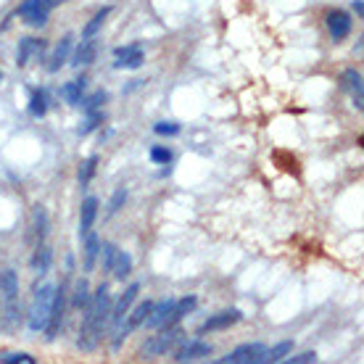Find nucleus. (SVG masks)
<instances>
[{"label":"nucleus","mask_w":364,"mask_h":364,"mask_svg":"<svg viewBox=\"0 0 364 364\" xmlns=\"http://www.w3.org/2000/svg\"><path fill=\"white\" fill-rule=\"evenodd\" d=\"M111 293H109V285L103 282L98 285V291L90 296V304L85 306V317H82V325H80V338H77V346L82 348V351H95L98 343L103 341V330L109 325V317H111Z\"/></svg>","instance_id":"1"},{"label":"nucleus","mask_w":364,"mask_h":364,"mask_svg":"<svg viewBox=\"0 0 364 364\" xmlns=\"http://www.w3.org/2000/svg\"><path fill=\"white\" fill-rule=\"evenodd\" d=\"M53 301H55V285H43L35 293L32 306H29V319H27L29 330H35V333L37 330H46L50 309H53Z\"/></svg>","instance_id":"2"},{"label":"nucleus","mask_w":364,"mask_h":364,"mask_svg":"<svg viewBox=\"0 0 364 364\" xmlns=\"http://www.w3.org/2000/svg\"><path fill=\"white\" fill-rule=\"evenodd\" d=\"M177 343H182V330L177 328V325H172V328H161V333H159V336H154L146 346H143V354L164 356L166 351H172Z\"/></svg>","instance_id":"3"},{"label":"nucleus","mask_w":364,"mask_h":364,"mask_svg":"<svg viewBox=\"0 0 364 364\" xmlns=\"http://www.w3.org/2000/svg\"><path fill=\"white\" fill-rule=\"evenodd\" d=\"M267 351L269 348L264 343H243L235 351H230L228 356H222L219 364H262L267 362Z\"/></svg>","instance_id":"4"},{"label":"nucleus","mask_w":364,"mask_h":364,"mask_svg":"<svg viewBox=\"0 0 364 364\" xmlns=\"http://www.w3.org/2000/svg\"><path fill=\"white\" fill-rule=\"evenodd\" d=\"M240 319H243V311L240 309H225V311H219V314H211V317L200 325L198 336L214 333V330H228V328H232V325H237Z\"/></svg>","instance_id":"5"},{"label":"nucleus","mask_w":364,"mask_h":364,"mask_svg":"<svg viewBox=\"0 0 364 364\" xmlns=\"http://www.w3.org/2000/svg\"><path fill=\"white\" fill-rule=\"evenodd\" d=\"M137 293H140V282H132L127 291L119 296L117 304H111V317H109V322L114 325V328H119V325H122V319L127 317V311H129V306L135 304Z\"/></svg>","instance_id":"6"},{"label":"nucleus","mask_w":364,"mask_h":364,"mask_svg":"<svg viewBox=\"0 0 364 364\" xmlns=\"http://www.w3.org/2000/svg\"><path fill=\"white\" fill-rule=\"evenodd\" d=\"M0 291H3V299L9 304L11 317H16V299H18V274L14 269H6L0 272Z\"/></svg>","instance_id":"7"},{"label":"nucleus","mask_w":364,"mask_h":364,"mask_svg":"<svg viewBox=\"0 0 364 364\" xmlns=\"http://www.w3.org/2000/svg\"><path fill=\"white\" fill-rule=\"evenodd\" d=\"M203 356H211V343H206V341H185L174 351L177 362H196V359H203Z\"/></svg>","instance_id":"8"},{"label":"nucleus","mask_w":364,"mask_h":364,"mask_svg":"<svg viewBox=\"0 0 364 364\" xmlns=\"http://www.w3.org/2000/svg\"><path fill=\"white\" fill-rule=\"evenodd\" d=\"M341 85H343V90L351 92V98H354V106L359 111L364 109V85H362V74L356 72V69H346V72L341 74Z\"/></svg>","instance_id":"9"},{"label":"nucleus","mask_w":364,"mask_h":364,"mask_svg":"<svg viewBox=\"0 0 364 364\" xmlns=\"http://www.w3.org/2000/svg\"><path fill=\"white\" fill-rule=\"evenodd\" d=\"M117 55V69H140L143 61H146V55L140 50V46H124V48H117L114 50Z\"/></svg>","instance_id":"10"},{"label":"nucleus","mask_w":364,"mask_h":364,"mask_svg":"<svg viewBox=\"0 0 364 364\" xmlns=\"http://www.w3.org/2000/svg\"><path fill=\"white\" fill-rule=\"evenodd\" d=\"M61 322H64V288H55V301H53V309H50V317H48L46 325V338L53 341L61 330Z\"/></svg>","instance_id":"11"},{"label":"nucleus","mask_w":364,"mask_h":364,"mask_svg":"<svg viewBox=\"0 0 364 364\" xmlns=\"http://www.w3.org/2000/svg\"><path fill=\"white\" fill-rule=\"evenodd\" d=\"M328 29H330V37L333 40H346L348 32H351V16H348L346 11H330L328 14Z\"/></svg>","instance_id":"12"},{"label":"nucleus","mask_w":364,"mask_h":364,"mask_svg":"<svg viewBox=\"0 0 364 364\" xmlns=\"http://www.w3.org/2000/svg\"><path fill=\"white\" fill-rule=\"evenodd\" d=\"M172 309H174V299H166V301H161V304H154V309H151V314L146 317V328H151V330H161V328H166L169 325V314H172Z\"/></svg>","instance_id":"13"},{"label":"nucleus","mask_w":364,"mask_h":364,"mask_svg":"<svg viewBox=\"0 0 364 364\" xmlns=\"http://www.w3.org/2000/svg\"><path fill=\"white\" fill-rule=\"evenodd\" d=\"M46 50V40H37V37H24L21 43H18V50H16V64L18 66H27L35 55H40Z\"/></svg>","instance_id":"14"},{"label":"nucleus","mask_w":364,"mask_h":364,"mask_svg":"<svg viewBox=\"0 0 364 364\" xmlns=\"http://www.w3.org/2000/svg\"><path fill=\"white\" fill-rule=\"evenodd\" d=\"M95 217H98V198L90 196V198H85L82 209H80V237L90 232L92 225H95Z\"/></svg>","instance_id":"15"},{"label":"nucleus","mask_w":364,"mask_h":364,"mask_svg":"<svg viewBox=\"0 0 364 364\" xmlns=\"http://www.w3.org/2000/svg\"><path fill=\"white\" fill-rule=\"evenodd\" d=\"M95 53H98V43H95V37H85L82 46L77 48V53H74L72 64L74 66L92 64V61H95Z\"/></svg>","instance_id":"16"},{"label":"nucleus","mask_w":364,"mask_h":364,"mask_svg":"<svg viewBox=\"0 0 364 364\" xmlns=\"http://www.w3.org/2000/svg\"><path fill=\"white\" fill-rule=\"evenodd\" d=\"M85 272H92V267H95V262H98V254H100V237L95 235V232H87L85 235Z\"/></svg>","instance_id":"17"},{"label":"nucleus","mask_w":364,"mask_h":364,"mask_svg":"<svg viewBox=\"0 0 364 364\" xmlns=\"http://www.w3.org/2000/svg\"><path fill=\"white\" fill-rule=\"evenodd\" d=\"M72 35H66L61 43H58V48L53 50V55H50V64H48V72H58L61 66L69 61V50H72Z\"/></svg>","instance_id":"18"},{"label":"nucleus","mask_w":364,"mask_h":364,"mask_svg":"<svg viewBox=\"0 0 364 364\" xmlns=\"http://www.w3.org/2000/svg\"><path fill=\"white\" fill-rule=\"evenodd\" d=\"M111 272H114L117 280L124 282V277H129V272H132V256H129L127 251H117L114 264H111Z\"/></svg>","instance_id":"19"},{"label":"nucleus","mask_w":364,"mask_h":364,"mask_svg":"<svg viewBox=\"0 0 364 364\" xmlns=\"http://www.w3.org/2000/svg\"><path fill=\"white\" fill-rule=\"evenodd\" d=\"M90 282L85 280V277H80V280L74 282V296H72V306L74 309H85L87 304H90Z\"/></svg>","instance_id":"20"},{"label":"nucleus","mask_w":364,"mask_h":364,"mask_svg":"<svg viewBox=\"0 0 364 364\" xmlns=\"http://www.w3.org/2000/svg\"><path fill=\"white\" fill-rule=\"evenodd\" d=\"M82 92H85V80H74V82H66L61 87V98L72 106H80L82 103Z\"/></svg>","instance_id":"21"},{"label":"nucleus","mask_w":364,"mask_h":364,"mask_svg":"<svg viewBox=\"0 0 364 364\" xmlns=\"http://www.w3.org/2000/svg\"><path fill=\"white\" fill-rule=\"evenodd\" d=\"M50 248H46V246H37V251H35V256H32V269L35 272H40V274H46L48 269H50Z\"/></svg>","instance_id":"22"},{"label":"nucleus","mask_w":364,"mask_h":364,"mask_svg":"<svg viewBox=\"0 0 364 364\" xmlns=\"http://www.w3.org/2000/svg\"><path fill=\"white\" fill-rule=\"evenodd\" d=\"M46 111H48V92L35 90L32 98H29V114L32 117H46Z\"/></svg>","instance_id":"23"},{"label":"nucleus","mask_w":364,"mask_h":364,"mask_svg":"<svg viewBox=\"0 0 364 364\" xmlns=\"http://www.w3.org/2000/svg\"><path fill=\"white\" fill-rule=\"evenodd\" d=\"M109 14H111V9H100L98 14L87 21V27L82 29V40H85V37H95V32L103 27V21H106V16H109Z\"/></svg>","instance_id":"24"},{"label":"nucleus","mask_w":364,"mask_h":364,"mask_svg":"<svg viewBox=\"0 0 364 364\" xmlns=\"http://www.w3.org/2000/svg\"><path fill=\"white\" fill-rule=\"evenodd\" d=\"M35 235H37V243H43L48 235V214L43 206H35Z\"/></svg>","instance_id":"25"},{"label":"nucleus","mask_w":364,"mask_h":364,"mask_svg":"<svg viewBox=\"0 0 364 364\" xmlns=\"http://www.w3.org/2000/svg\"><path fill=\"white\" fill-rule=\"evenodd\" d=\"M291 351H293V341H282V343H277L272 351H267V362H282Z\"/></svg>","instance_id":"26"},{"label":"nucleus","mask_w":364,"mask_h":364,"mask_svg":"<svg viewBox=\"0 0 364 364\" xmlns=\"http://www.w3.org/2000/svg\"><path fill=\"white\" fill-rule=\"evenodd\" d=\"M95 166H98V156H90L82 166H80V174H77V180L80 185H87L92 180V174H95Z\"/></svg>","instance_id":"27"},{"label":"nucleus","mask_w":364,"mask_h":364,"mask_svg":"<svg viewBox=\"0 0 364 364\" xmlns=\"http://www.w3.org/2000/svg\"><path fill=\"white\" fill-rule=\"evenodd\" d=\"M117 251L119 248L114 246V243H103V246H100V259H103V269H106V272H111V264H114V256H117Z\"/></svg>","instance_id":"28"},{"label":"nucleus","mask_w":364,"mask_h":364,"mask_svg":"<svg viewBox=\"0 0 364 364\" xmlns=\"http://www.w3.org/2000/svg\"><path fill=\"white\" fill-rule=\"evenodd\" d=\"M151 159H154L156 164H169V161H172V151L164 146H156V148H151Z\"/></svg>","instance_id":"29"},{"label":"nucleus","mask_w":364,"mask_h":364,"mask_svg":"<svg viewBox=\"0 0 364 364\" xmlns=\"http://www.w3.org/2000/svg\"><path fill=\"white\" fill-rule=\"evenodd\" d=\"M124 200H127V191L124 188H117V193L111 196V203H109V214H117L122 206H124Z\"/></svg>","instance_id":"30"},{"label":"nucleus","mask_w":364,"mask_h":364,"mask_svg":"<svg viewBox=\"0 0 364 364\" xmlns=\"http://www.w3.org/2000/svg\"><path fill=\"white\" fill-rule=\"evenodd\" d=\"M100 122H103V117H100L98 111H90V117L85 119V124L80 127V135H90V132H92L95 127H98Z\"/></svg>","instance_id":"31"},{"label":"nucleus","mask_w":364,"mask_h":364,"mask_svg":"<svg viewBox=\"0 0 364 364\" xmlns=\"http://www.w3.org/2000/svg\"><path fill=\"white\" fill-rule=\"evenodd\" d=\"M24 21L29 27H43L48 21V11H32V14H24Z\"/></svg>","instance_id":"32"},{"label":"nucleus","mask_w":364,"mask_h":364,"mask_svg":"<svg viewBox=\"0 0 364 364\" xmlns=\"http://www.w3.org/2000/svg\"><path fill=\"white\" fill-rule=\"evenodd\" d=\"M0 362L3 364H35V356H29V354H6V356H0Z\"/></svg>","instance_id":"33"},{"label":"nucleus","mask_w":364,"mask_h":364,"mask_svg":"<svg viewBox=\"0 0 364 364\" xmlns=\"http://www.w3.org/2000/svg\"><path fill=\"white\" fill-rule=\"evenodd\" d=\"M106 98H109V95H106V92H103V90H98V92H95V95H90V98H87V100H82V106H85V109H87V111H95V109H98V106H100V103L106 100Z\"/></svg>","instance_id":"34"},{"label":"nucleus","mask_w":364,"mask_h":364,"mask_svg":"<svg viewBox=\"0 0 364 364\" xmlns=\"http://www.w3.org/2000/svg\"><path fill=\"white\" fill-rule=\"evenodd\" d=\"M154 129H156V135H177V132H180V127H177L174 122H159Z\"/></svg>","instance_id":"35"},{"label":"nucleus","mask_w":364,"mask_h":364,"mask_svg":"<svg viewBox=\"0 0 364 364\" xmlns=\"http://www.w3.org/2000/svg\"><path fill=\"white\" fill-rule=\"evenodd\" d=\"M288 362L291 364H311V362H317V351H304V354H299V356H291Z\"/></svg>","instance_id":"36"},{"label":"nucleus","mask_w":364,"mask_h":364,"mask_svg":"<svg viewBox=\"0 0 364 364\" xmlns=\"http://www.w3.org/2000/svg\"><path fill=\"white\" fill-rule=\"evenodd\" d=\"M354 11H356V14H359V16H362V14H364V6H362V0H354Z\"/></svg>","instance_id":"37"},{"label":"nucleus","mask_w":364,"mask_h":364,"mask_svg":"<svg viewBox=\"0 0 364 364\" xmlns=\"http://www.w3.org/2000/svg\"><path fill=\"white\" fill-rule=\"evenodd\" d=\"M0 80H3V74H0Z\"/></svg>","instance_id":"38"}]
</instances>
